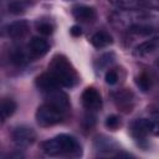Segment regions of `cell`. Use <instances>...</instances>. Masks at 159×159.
I'll list each match as a JSON object with an SVG mask.
<instances>
[{"mask_svg":"<svg viewBox=\"0 0 159 159\" xmlns=\"http://www.w3.org/2000/svg\"><path fill=\"white\" fill-rule=\"evenodd\" d=\"M149 12L144 10H117L111 15V22L114 27L137 36H148L155 31Z\"/></svg>","mask_w":159,"mask_h":159,"instance_id":"1","label":"cell"},{"mask_svg":"<svg viewBox=\"0 0 159 159\" xmlns=\"http://www.w3.org/2000/svg\"><path fill=\"white\" fill-rule=\"evenodd\" d=\"M42 150L50 157H78L81 145L78 140L68 134H60L41 144Z\"/></svg>","mask_w":159,"mask_h":159,"instance_id":"2","label":"cell"},{"mask_svg":"<svg viewBox=\"0 0 159 159\" xmlns=\"http://www.w3.org/2000/svg\"><path fill=\"white\" fill-rule=\"evenodd\" d=\"M48 72L55 77L58 84L63 87H73L78 81L76 70L62 55H57L52 58L48 66Z\"/></svg>","mask_w":159,"mask_h":159,"instance_id":"3","label":"cell"},{"mask_svg":"<svg viewBox=\"0 0 159 159\" xmlns=\"http://www.w3.org/2000/svg\"><path fill=\"white\" fill-rule=\"evenodd\" d=\"M65 111L48 102L41 104L36 111V120L41 127H51L58 124L65 118Z\"/></svg>","mask_w":159,"mask_h":159,"instance_id":"4","label":"cell"},{"mask_svg":"<svg viewBox=\"0 0 159 159\" xmlns=\"http://www.w3.org/2000/svg\"><path fill=\"white\" fill-rule=\"evenodd\" d=\"M154 132L157 133V123L155 120L145 119V118H139L132 122L130 124V133L135 139H145L147 135Z\"/></svg>","mask_w":159,"mask_h":159,"instance_id":"5","label":"cell"},{"mask_svg":"<svg viewBox=\"0 0 159 159\" xmlns=\"http://www.w3.org/2000/svg\"><path fill=\"white\" fill-rule=\"evenodd\" d=\"M29 32V24L25 20H17L0 26V36L9 39H20Z\"/></svg>","mask_w":159,"mask_h":159,"instance_id":"6","label":"cell"},{"mask_svg":"<svg viewBox=\"0 0 159 159\" xmlns=\"http://www.w3.org/2000/svg\"><path fill=\"white\" fill-rule=\"evenodd\" d=\"M119 10H149L157 9V0H108Z\"/></svg>","mask_w":159,"mask_h":159,"instance_id":"7","label":"cell"},{"mask_svg":"<svg viewBox=\"0 0 159 159\" xmlns=\"http://www.w3.org/2000/svg\"><path fill=\"white\" fill-rule=\"evenodd\" d=\"M11 137L17 147H27L35 142L36 133L32 128H30L27 125H19V127L14 128Z\"/></svg>","mask_w":159,"mask_h":159,"instance_id":"8","label":"cell"},{"mask_svg":"<svg viewBox=\"0 0 159 159\" xmlns=\"http://www.w3.org/2000/svg\"><path fill=\"white\" fill-rule=\"evenodd\" d=\"M82 104L88 111H98L102 107V97L94 87H87L82 93Z\"/></svg>","mask_w":159,"mask_h":159,"instance_id":"9","label":"cell"},{"mask_svg":"<svg viewBox=\"0 0 159 159\" xmlns=\"http://www.w3.org/2000/svg\"><path fill=\"white\" fill-rule=\"evenodd\" d=\"M50 50L48 42L42 37H32L27 45V51L31 55V57H41L46 55Z\"/></svg>","mask_w":159,"mask_h":159,"instance_id":"10","label":"cell"},{"mask_svg":"<svg viewBox=\"0 0 159 159\" xmlns=\"http://www.w3.org/2000/svg\"><path fill=\"white\" fill-rule=\"evenodd\" d=\"M157 50H158V41L154 37L152 40H147V41L142 42L140 45H138L134 51V55L140 58H147V57H150L152 55H154L157 52Z\"/></svg>","mask_w":159,"mask_h":159,"instance_id":"11","label":"cell"},{"mask_svg":"<svg viewBox=\"0 0 159 159\" xmlns=\"http://www.w3.org/2000/svg\"><path fill=\"white\" fill-rule=\"evenodd\" d=\"M36 86L43 93L51 92V91H53V89H56V88L60 87L58 82L55 80V77L50 72H46V73H42L41 76H39L36 78Z\"/></svg>","mask_w":159,"mask_h":159,"instance_id":"12","label":"cell"},{"mask_svg":"<svg viewBox=\"0 0 159 159\" xmlns=\"http://www.w3.org/2000/svg\"><path fill=\"white\" fill-rule=\"evenodd\" d=\"M72 14L75 16V19L83 21V22H88L94 20L96 17V11L93 7L91 6H86V5H80V6H75L72 10Z\"/></svg>","mask_w":159,"mask_h":159,"instance_id":"13","label":"cell"},{"mask_svg":"<svg viewBox=\"0 0 159 159\" xmlns=\"http://www.w3.org/2000/svg\"><path fill=\"white\" fill-rule=\"evenodd\" d=\"M16 111V103L11 98H2L0 99V118L4 122L9 117H11Z\"/></svg>","mask_w":159,"mask_h":159,"instance_id":"14","label":"cell"},{"mask_svg":"<svg viewBox=\"0 0 159 159\" xmlns=\"http://www.w3.org/2000/svg\"><path fill=\"white\" fill-rule=\"evenodd\" d=\"M112 41H113L112 36L108 32H106V31H98L91 39V42H92V45L96 48H103V47L111 45Z\"/></svg>","mask_w":159,"mask_h":159,"instance_id":"15","label":"cell"},{"mask_svg":"<svg viewBox=\"0 0 159 159\" xmlns=\"http://www.w3.org/2000/svg\"><path fill=\"white\" fill-rule=\"evenodd\" d=\"M132 98H133L132 93L128 92V91H124V89L123 91H118L117 93H114L116 102L122 108H125V111H130V108H132V104H130Z\"/></svg>","mask_w":159,"mask_h":159,"instance_id":"16","label":"cell"},{"mask_svg":"<svg viewBox=\"0 0 159 159\" xmlns=\"http://www.w3.org/2000/svg\"><path fill=\"white\" fill-rule=\"evenodd\" d=\"M30 58H31V55L29 53L27 48H26V50L16 48V50L12 52V55H11V61H12V63H15V65H17V66H22V65L27 63L29 61H31Z\"/></svg>","mask_w":159,"mask_h":159,"instance_id":"17","label":"cell"},{"mask_svg":"<svg viewBox=\"0 0 159 159\" xmlns=\"http://www.w3.org/2000/svg\"><path fill=\"white\" fill-rule=\"evenodd\" d=\"M152 82H153V81H152V77H150V75L147 73V72L140 73L139 77L137 78V84H138V87H139L143 92L150 91V88H152Z\"/></svg>","mask_w":159,"mask_h":159,"instance_id":"18","label":"cell"},{"mask_svg":"<svg viewBox=\"0 0 159 159\" xmlns=\"http://www.w3.org/2000/svg\"><path fill=\"white\" fill-rule=\"evenodd\" d=\"M36 27H37V31H39L40 34L45 35V36L51 35L52 31H53V26H52L50 22H47V21H40V22H37Z\"/></svg>","mask_w":159,"mask_h":159,"instance_id":"19","label":"cell"},{"mask_svg":"<svg viewBox=\"0 0 159 159\" xmlns=\"http://www.w3.org/2000/svg\"><path fill=\"white\" fill-rule=\"evenodd\" d=\"M25 10V5L21 1H14L9 5V11L12 14H20Z\"/></svg>","mask_w":159,"mask_h":159,"instance_id":"20","label":"cell"},{"mask_svg":"<svg viewBox=\"0 0 159 159\" xmlns=\"http://www.w3.org/2000/svg\"><path fill=\"white\" fill-rule=\"evenodd\" d=\"M119 124H120V122H119V118L117 116H109L106 119V125L109 129H117L119 127Z\"/></svg>","mask_w":159,"mask_h":159,"instance_id":"21","label":"cell"},{"mask_svg":"<svg viewBox=\"0 0 159 159\" xmlns=\"http://www.w3.org/2000/svg\"><path fill=\"white\" fill-rule=\"evenodd\" d=\"M104 78H106V82L108 84H116L117 81H118V73L116 71H113V70H109L106 73V77Z\"/></svg>","mask_w":159,"mask_h":159,"instance_id":"22","label":"cell"},{"mask_svg":"<svg viewBox=\"0 0 159 159\" xmlns=\"http://www.w3.org/2000/svg\"><path fill=\"white\" fill-rule=\"evenodd\" d=\"M71 34H72L73 36H80V35L82 34V31H81V29H80L78 26H72V27H71Z\"/></svg>","mask_w":159,"mask_h":159,"instance_id":"23","label":"cell"},{"mask_svg":"<svg viewBox=\"0 0 159 159\" xmlns=\"http://www.w3.org/2000/svg\"><path fill=\"white\" fill-rule=\"evenodd\" d=\"M0 123H2V120H1V118H0Z\"/></svg>","mask_w":159,"mask_h":159,"instance_id":"24","label":"cell"},{"mask_svg":"<svg viewBox=\"0 0 159 159\" xmlns=\"http://www.w3.org/2000/svg\"><path fill=\"white\" fill-rule=\"evenodd\" d=\"M0 155H1V153H0Z\"/></svg>","mask_w":159,"mask_h":159,"instance_id":"25","label":"cell"}]
</instances>
